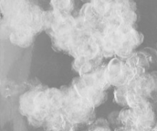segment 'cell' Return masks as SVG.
Wrapping results in <instances>:
<instances>
[{"label":"cell","instance_id":"d4e9b609","mask_svg":"<svg viewBox=\"0 0 157 131\" xmlns=\"http://www.w3.org/2000/svg\"><path fill=\"white\" fill-rule=\"evenodd\" d=\"M156 126H157V123H156Z\"/></svg>","mask_w":157,"mask_h":131},{"label":"cell","instance_id":"8fae6325","mask_svg":"<svg viewBox=\"0 0 157 131\" xmlns=\"http://www.w3.org/2000/svg\"><path fill=\"white\" fill-rule=\"evenodd\" d=\"M104 21L112 19L115 16L114 0H91L90 2Z\"/></svg>","mask_w":157,"mask_h":131},{"label":"cell","instance_id":"30bf717a","mask_svg":"<svg viewBox=\"0 0 157 131\" xmlns=\"http://www.w3.org/2000/svg\"><path fill=\"white\" fill-rule=\"evenodd\" d=\"M29 0H1L0 10L2 18L9 19L21 10Z\"/></svg>","mask_w":157,"mask_h":131},{"label":"cell","instance_id":"d6986e66","mask_svg":"<svg viewBox=\"0 0 157 131\" xmlns=\"http://www.w3.org/2000/svg\"><path fill=\"white\" fill-rule=\"evenodd\" d=\"M87 60V59L85 56H84V55H78V56L74 58V60L71 64L72 70L78 73L81 68L82 67V66L86 63Z\"/></svg>","mask_w":157,"mask_h":131},{"label":"cell","instance_id":"603a6c76","mask_svg":"<svg viewBox=\"0 0 157 131\" xmlns=\"http://www.w3.org/2000/svg\"><path fill=\"white\" fill-rule=\"evenodd\" d=\"M81 1L84 2V3H86V2H90L91 1V0H81Z\"/></svg>","mask_w":157,"mask_h":131},{"label":"cell","instance_id":"4fadbf2b","mask_svg":"<svg viewBox=\"0 0 157 131\" xmlns=\"http://www.w3.org/2000/svg\"><path fill=\"white\" fill-rule=\"evenodd\" d=\"M120 122L123 126L127 128H131L136 125V115L134 109L131 107H124L119 113Z\"/></svg>","mask_w":157,"mask_h":131},{"label":"cell","instance_id":"ffe728a7","mask_svg":"<svg viewBox=\"0 0 157 131\" xmlns=\"http://www.w3.org/2000/svg\"><path fill=\"white\" fill-rule=\"evenodd\" d=\"M143 50L147 54L151 62V64H155L157 63V49L151 47H145L143 49Z\"/></svg>","mask_w":157,"mask_h":131},{"label":"cell","instance_id":"cb8c5ba5","mask_svg":"<svg viewBox=\"0 0 157 131\" xmlns=\"http://www.w3.org/2000/svg\"><path fill=\"white\" fill-rule=\"evenodd\" d=\"M156 49H157V43H156Z\"/></svg>","mask_w":157,"mask_h":131},{"label":"cell","instance_id":"277c9868","mask_svg":"<svg viewBox=\"0 0 157 131\" xmlns=\"http://www.w3.org/2000/svg\"><path fill=\"white\" fill-rule=\"evenodd\" d=\"M115 16L120 24L135 26L137 21L136 4L133 0H114Z\"/></svg>","mask_w":157,"mask_h":131},{"label":"cell","instance_id":"52a82bcc","mask_svg":"<svg viewBox=\"0 0 157 131\" xmlns=\"http://www.w3.org/2000/svg\"><path fill=\"white\" fill-rule=\"evenodd\" d=\"M35 32L28 28L13 29L9 35V40L15 46L20 48H28L31 46L35 40Z\"/></svg>","mask_w":157,"mask_h":131},{"label":"cell","instance_id":"7a4b0ae2","mask_svg":"<svg viewBox=\"0 0 157 131\" xmlns=\"http://www.w3.org/2000/svg\"><path fill=\"white\" fill-rule=\"evenodd\" d=\"M144 39L143 33L135 26L119 25L117 31L116 56L124 59H128L135 52V49L142 44Z\"/></svg>","mask_w":157,"mask_h":131},{"label":"cell","instance_id":"3957f363","mask_svg":"<svg viewBox=\"0 0 157 131\" xmlns=\"http://www.w3.org/2000/svg\"><path fill=\"white\" fill-rule=\"evenodd\" d=\"M106 75L108 82L115 87L128 86L135 76L127 59L114 56L106 66Z\"/></svg>","mask_w":157,"mask_h":131},{"label":"cell","instance_id":"ac0fdd59","mask_svg":"<svg viewBox=\"0 0 157 131\" xmlns=\"http://www.w3.org/2000/svg\"><path fill=\"white\" fill-rule=\"evenodd\" d=\"M88 131H112L110 127L108 120L104 118H99L95 120L92 124L91 127Z\"/></svg>","mask_w":157,"mask_h":131},{"label":"cell","instance_id":"8992f818","mask_svg":"<svg viewBox=\"0 0 157 131\" xmlns=\"http://www.w3.org/2000/svg\"><path fill=\"white\" fill-rule=\"evenodd\" d=\"M127 62L130 69L134 72L135 76L147 72L150 65H152L150 58L143 49L135 51L128 59H127Z\"/></svg>","mask_w":157,"mask_h":131},{"label":"cell","instance_id":"e0dca14e","mask_svg":"<svg viewBox=\"0 0 157 131\" xmlns=\"http://www.w3.org/2000/svg\"><path fill=\"white\" fill-rule=\"evenodd\" d=\"M127 89H128V86H118V87L115 88L114 92H113L114 100L116 103L123 107L128 106L127 100Z\"/></svg>","mask_w":157,"mask_h":131},{"label":"cell","instance_id":"2e32d148","mask_svg":"<svg viewBox=\"0 0 157 131\" xmlns=\"http://www.w3.org/2000/svg\"><path fill=\"white\" fill-rule=\"evenodd\" d=\"M55 16V12L53 9L43 11L42 15H41V26H42V30L44 31L48 35L50 33L52 30Z\"/></svg>","mask_w":157,"mask_h":131},{"label":"cell","instance_id":"7c38bea8","mask_svg":"<svg viewBox=\"0 0 157 131\" xmlns=\"http://www.w3.org/2000/svg\"><path fill=\"white\" fill-rule=\"evenodd\" d=\"M106 66L107 64L102 63L92 74L94 79V88L95 89L107 91V89L111 86L106 75Z\"/></svg>","mask_w":157,"mask_h":131},{"label":"cell","instance_id":"6da1fadb","mask_svg":"<svg viewBox=\"0 0 157 131\" xmlns=\"http://www.w3.org/2000/svg\"><path fill=\"white\" fill-rule=\"evenodd\" d=\"M61 89L64 99L62 110L67 118L75 124L93 123L95 108L90 102L78 95L71 85L62 86Z\"/></svg>","mask_w":157,"mask_h":131},{"label":"cell","instance_id":"5b68a950","mask_svg":"<svg viewBox=\"0 0 157 131\" xmlns=\"http://www.w3.org/2000/svg\"><path fill=\"white\" fill-rule=\"evenodd\" d=\"M55 19L52 24V30L48 34L49 36L61 35L74 30L75 26V17L71 14L60 13L55 11Z\"/></svg>","mask_w":157,"mask_h":131},{"label":"cell","instance_id":"7402d4cb","mask_svg":"<svg viewBox=\"0 0 157 131\" xmlns=\"http://www.w3.org/2000/svg\"><path fill=\"white\" fill-rule=\"evenodd\" d=\"M150 131H157V126H156V125H155L154 127L152 128V129H150Z\"/></svg>","mask_w":157,"mask_h":131},{"label":"cell","instance_id":"5bb4252c","mask_svg":"<svg viewBox=\"0 0 157 131\" xmlns=\"http://www.w3.org/2000/svg\"><path fill=\"white\" fill-rule=\"evenodd\" d=\"M85 99H87L90 104L94 108L101 106L107 100L106 91L100 90L95 88H89L86 94Z\"/></svg>","mask_w":157,"mask_h":131},{"label":"cell","instance_id":"9a60e30c","mask_svg":"<svg viewBox=\"0 0 157 131\" xmlns=\"http://www.w3.org/2000/svg\"><path fill=\"white\" fill-rule=\"evenodd\" d=\"M52 9L60 13L71 14L75 9V0H51Z\"/></svg>","mask_w":157,"mask_h":131},{"label":"cell","instance_id":"44dd1931","mask_svg":"<svg viewBox=\"0 0 157 131\" xmlns=\"http://www.w3.org/2000/svg\"><path fill=\"white\" fill-rule=\"evenodd\" d=\"M119 113L120 112H113L109 115V120L108 122L110 124H117L118 123H121L120 122V119H119Z\"/></svg>","mask_w":157,"mask_h":131},{"label":"cell","instance_id":"9c48e42d","mask_svg":"<svg viewBox=\"0 0 157 131\" xmlns=\"http://www.w3.org/2000/svg\"><path fill=\"white\" fill-rule=\"evenodd\" d=\"M46 103L50 112L61 110L64 106V94L61 89L47 87L44 91Z\"/></svg>","mask_w":157,"mask_h":131},{"label":"cell","instance_id":"ba28073f","mask_svg":"<svg viewBox=\"0 0 157 131\" xmlns=\"http://www.w3.org/2000/svg\"><path fill=\"white\" fill-rule=\"evenodd\" d=\"M38 85L34 86L20 96L18 109L20 113L24 117H29L35 112V96Z\"/></svg>","mask_w":157,"mask_h":131}]
</instances>
